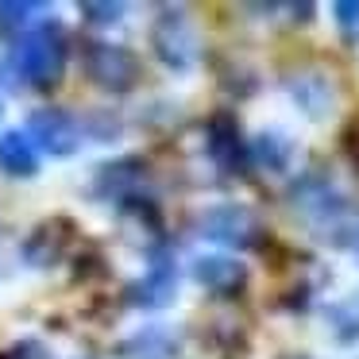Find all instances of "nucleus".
Masks as SVG:
<instances>
[{"mask_svg":"<svg viewBox=\"0 0 359 359\" xmlns=\"http://www.w3.org/2000/svg\"><path fill=\"white\" fill-rule=\"evenodd\" d=\"M170 297H174V266H170V259H158L147 271V278L132 290V302L147 305V309H158V305H166Z\"/></svg>","mask_w":359,"mask_h":359,"instance_id":"9d476101","label":"nucleus"},{"mask_svg":"<svg viewBox=\"0 0 359 359\" xmlns=\"http://www.w3.org/2000/svg\"><path fill=\"white\" fill-rule=\"evenodd\" d=\"M27 140L35 143V151H47L55 158H66L81 147V124L62 109H39L27 120Z\"/></svg>","mask_w":359,"mask_h":359,"instance_id":"7ed1b4c3","label":"nucleus"},{"mask_svg":"<svg viewBox=\"0 0 359 359\" xmlns=\"http://www.w3.org/2000/svg\"><path fill=\"white\" fill-rule=\"evenodd\" d=\"M81 16H86L89 24H116V20L124 16V4H93V0H86V4H81Z\"/></svg>","mask_w":359,"mask_h":359,"instance_id":"4468645a","label":"nucleus"},{"mask_svg":"<svg viewBox=\"0 0 359 359\" xmlns=\"http://www.w3.org/2000/svg\"><path fill=\"white\" fill-rule=\"evenodd\" d=\"M290 155H294V147H290V140H286V135H278V132H263L255 143H248V158H251V163L266 166V170H274V174H282L290 166Z\"/></svg>","mask_w":359,"mask_h":359,"instance_id":"9b49d317","label":"nucleus"},{"mask_svg":"<svg viewBox=\"0 0 359 359\" xmlns=\"http://www.w3.org/2000/svg\"><path fill=\"white\" fill-rule=\"evenodd\" d=\"M66 58H70L66 32L55 20H47V24H39V27L20 35V43L8 55V66L20 81H27V86H55L66 70Z\"/></svg>","mask_w":359,"mask_h":359,"instance_id":"f257e3e1","label":"nucleus"},{"mask_svg":"<svg viewBox=\"0 0 359 359\" xmlns=\"http://www.w3.org/2000/svg\"><path fill=\"white\" fill-rule=\"evenodd\" d=\"M0 170L12 178H35L39 174V151L27 140V132H4L0 135Z\"/></svg>","mask_w":359,"mask_h":359,"instance_id":"1a4fd4ad","label":"nucleus"},{"mask_svg":"<svg viewBox=\"0 0 359 359\" xmlns=\"http://www.w3.org/2000/svg\"><path fill=\"white\" fill-rule=\"evenodd\" d=\"M86 70H89V78H93L97 86L116 89V93L132 89L135 78H140L135 55L128 47H112V43H93V47L86 50Z\"/></svg>","mask_w":359,"mask_h":359,"instance_id":"20e7f679","label":"nucleus"},{"mask_svg":"<svg viewBox=\"0 0 359 359\" xmlns=\"http://www.w3.org/2000/svg\"><path fill=\"white\" fill-rule=\"evenodd\" d=\"M39 16H47V4H35V0H0V32L4 35L24 32Z\"/></svg>","mask_w":359,"mask_h":359,"instance_id":"f8f14e48","label":"nucleus"},{"mask_svg":"<svg viewBox=\"0 0 359 359\" xmlns=\"http://www.w3.org/2000/svg\"><path fill=\"white\" fill-rule=\"evenodd\" d=\"M328 232H332V240L340 243L344 251H348L351 259L359 263V212H348V209H340L332 220H328Z\"/></svg>","mask_w":359,"mask_h":359,"instance_id":"ddd939ff","label":"nucleus"},{"mask_svg":"<svg viewBox=\"0 0 359 359\" xmlns=\"http://www.w3.org/2000/svg\"><path fill=\"white\" fill-rule=\"evenodd\" d=\"M209 155L220 170L228 174H243L248 170V143H243V132H240V120L232 112H217L209 120Z\"/></svg>","mask_w":359,"mask_h":359,"instance_id":"423d86ee","label":"nucleus"},{"mask_svg":"<svg viewBox=\"0 0 359 359\" xmlns=\"http://www.w3.org/2000/svg\"><path fill=\"white\" fill-rule=\"evenodd\" d=\"M332 16L348 35H359V0H340V4H332Z\"/></svg>","mask_w":359,"mask_h":359,"instance_id":"2eb2a0df","label":"nucleus"},{"mask_svg":"<svg viewBox=\"0 0 359 359\" xmlns=\"http://www.w3.org/2000/svg\"><path fill=\"white\" fill-rule=\"evenodd\" d=\"M286 89L294 93V101L302 104L313 120L328 116V112L336 109V89L325 74H297L294 81H286Z\"/></svg>","mask_w":359,"mask_h":359,"instance_id":"6e6552de","label":"nucleus"},{"mask_svg":"<svg viewBox=\"0 0 359 359\" xmlns=\"http://www.w3.org/2000/svg\"><path fill=\"white\" fill-rule=\"evenodd\" d=\"M201 232H205V240L228 243V248H255L259 236H263L259 220L243 205H212L201 217Z\"/></svg>","mask_w":359,"mask_h":359,"instance_id":"39448f33","label":"nucleus"},{"mask_svg":"<svg viewBox=\"0 0 359 359\" xmlns=\"http://www.w3.org/2000/svg\"><path fill=\"white\" fill-rule=\"evenodd\" d=\"M194 278L212 294H236L248 286V266L232 255H201L194 263Z\"/></svg>","mask_w":359,"mask_h":359,"instance_id":"0eeeda50","label":"nucleus"},{"mask_svg":"<svg viewBox=\"0 0 359 359\" xmlns=\"http://www.w3.org/2000/svg\"><path fill=\"white\" fill-rule=\"evenodd\" d=\"M151 43H155V55L163 58L170 70H189L201 55V43H197L194 24L186 20L182 8H166L163 16L151 27Z\"/></svg>","mask_w":359,"mask_h":359,"instance_id":"f03ea898","label":"nucleus"}]
</instances>
